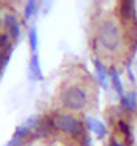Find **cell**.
Returning <instances> with one entry per match:
<instances>
[{
  "instance_id": "cell-1",
  "label": "cell",
  "mask_w": 137,
  "mask_h": 146,
  "mask_svg": "<svg viewBox=\"0 0 137 146\" xmlns=\"http://www.w3.org/2000/svg\"><path fill=\"white\" fill-rule=\"evenodd\" d=\"M99 40L101 45L109 52H113L120 46L121 33L113 20H105L101 23L99 28Z\"/></svg>"
},
{
  "instance_id": "cell-2",
  "label": "cell",
  "mask_w": 137,
  "mask_h": 146,
  "mask_svg": "<svg viewBox=\"0 0 137 146\" xmlns=\"http://www.w3.org/2000/svg\"><path fill=\"white\" fill-rule=\"evenodd\" d=\"M87 92L80 86H69L61 97V102L67 109L80 110L87 105Z\"/></svg>"
},
{
  "instance_id": "cell-3",
  "label": "cell",
  "mask_w": 137,
  "mask_h": 146,
  "mask_svg": "<svg viewBox=\"0 0 137 146\" xmlns=\"http://www.w3.org/2000/svg\"><path fill=\"white\" fill-rule=\"evenodd\" d=\"M52 123L56 129L76 135L81 131V125L75 117L72 115H57L52 119Z\"/></svg>"
},
{
  "instance_id": "cell-4",
  "label": "cell",
  "mask_w": 137,
  "mask_h": 146,
  "mask_svg": "<svg viewBox=\"0 0 137 146\" xmlns=\"http://www.w3.org/2000/svg\"><path fill=\"white\" fill-rule=\"evenodd\" d=\"M5 25H7L8 31H9V33H11L12 37L13 38L19 37L20 28H19V24H17V21H16V19L13 17V16H11V15L5 16Z\"/></svg>"
},
{
  "instance_id": "cell-5",
  "label": "cell",
  "mask_w": 137,
  "mask_h": 146,
  "mask_svg": "<svg viewBox=\"0 0 137 146\" xmlns=\"http://www.w3.org/2000/svg\"><path fill=\"white\" fill-rule=\"evenodd\" d=\"M87 122H88V126H89V129H91L93 133H96V134L99 135V137H104V135H105V127H104V125L100 122L99 119H96V118H88Z\"/></svg>"
},
{
  "instance_id": "cell-6",
  "label": "cell",
  "mask_w": 137,
  "mask_h": 146,
  "mask_svg": "<svg viewBox=\"0 0 137 146\" xmlns=\"http://www.w3.org/2000/svg\"><path fill=\"white\" fill-rule=\"evenodd\" d=\"M121 13L125 19H132L134 16V3L132 0H124L121 3Z\"/></svg>"
},
{
  "instance_id": "cell-7",
  "label": "cell",
  "mask_w": 137,
  "mask_h": 146,
  "mask_svg": "<svg viewBox=\"0 0 137 146\" xmlns=\"http://www.w3.org/2000/svg\"><path fill=\"white\" fill-rule=\"evenodd\" d=\"M121 98H122V105L128 110H133L136 108V96H134V93H128L125 97H121Z\"/></svg>"
},
{
  "instance_id": "cell-8",
  "label": "cell",
  "mask_w": 137,
  "mask_h": 146,
  "mask_svg": "<svg viewBox=\"0 0 137 146\" xmlns=\"http://www.w3.org/2000/svg\"><path fill=\"white\" fill-rule=\"evenodd\" d=\"M29 68H31V72H32L35 78H41V70H40V65H39V61H37V56H33V57H32Z\"/></svg>"
},
{
  "instance_id": "cell-9",
  "label": "cell",
  "mask_w": 137,
  "mask_h": 146,
  "mask_svg": "<svg viewBox=\"0 0 137 146\" xmlns=\"http://www.w3.org/2000/svg\"><path fill=\"white\" fill-rule=\"evenodd\" d=\"M110 77H112V81H113V86L116 89V92L118 93V96L122 97V86H121V81H120V77L116 73L114 69H110Z\"/></svg>"
},
{
  "instance_id": "cell-10",
  "label": "cell",
  "mask_w": 137,
  "mask_h": 146,
  "mask_svg": "<svg viewBox=\"0 0 137 146\" xmlns=\"http://www.w3.org/2000/svg\"><path fill=\"white\" fill-rule=\"evenodd\" d=\"M95 65H96V70H97V73H99L100 82L103 84V86H107V72H105L104 65L99 61H95Z\"/></svg>"
},
{
  "instance_id": "cell-11",
  "label": "cell",
  "mask_w": 137,
  "mask_h": 146,
  "mask_svg": "<svg viewBox=\"0 0 137 146\" xmlns=\"http://www.w3.org/2000/svg\"><path fill=\"white\" fill-rule=\"evenodd\" d=\"M29 42H31L32 49L36 50V45H37V33H36L35 29H31V32H29Z\"/></svg>"
},
{
  "instance_id": "cell-12",
  "label": "cell",
  "mask_w": 137,
  "mask_h": 146,
  "mask_svg": "<svg viewBox=\"0 0 137 146\" xmlns=\"http://www.w3.org/2000/svg\"><path fill=\"white\" fill-rule=\"evenodd\" d=\"M8 56H9V53H8L7 50H3V52L0 53V72L3 69V66L5 65V62L8 61Z\"/></svg>"
},
{
  "instance_id": "cell-13",
  "label": "cell",
  "mask_w": 137,
  "mask_h": 146,
  "mask_svg": "<svg viewBox=\"0 0 137 146\" xmlns=\"http://www.w3.org/2000/svg\"><path fill=\"white\" fill-rule=\"evenodd\" d=\"M35 11V1H29V3L27 4V8H25V17H29L32 13H33Z\"/></svg>"
},
{
  "instance_id": "cell-14",
  "label": "cell",
  "mask_w": 137,
  "mask_h": 146,
  "mask_svg": "<svg viewBox=\"0 0 137 146\" xmlns=\"http://www.w3.org/2000/svg\"><path fill=\"white\" fill-rule=\"evenodd\" d=\"M7 46H8L7 35H0V49H5Z\"/></svg>"
},
{
  "instance_id": "cell-15",
  "label": "cell",
  "mask_w": 137,
  "mask_h": 146,
  "mask_svg": "<svg viewBox=\"0 0 137 146\" xmlns=\"http://www.w3.org/2000/svg\"><path fill=\"white\" fill-rule=\"evenodd\" d=\"M118 125H120V129H121L122 133H124L126 137H129V127H128V125H126L124 121H120V122H118Z\"/></svg>"
},
{
  "instance_id": "cell-16",
  "label": "cell",
  "mask_w": 137,
  "mask_h": 146,
  "mask_svg": "<svg viewBox=\"0 0 137 146\" xmlns=\"http://www.w3.org/2000/svg\"><path fill=\"white\" fill-rule=\"evenodd\" d=\"M112 146H121V145H120V143H117L116 141H113V142H112Z\"/></svg>"
}]
</instances>
